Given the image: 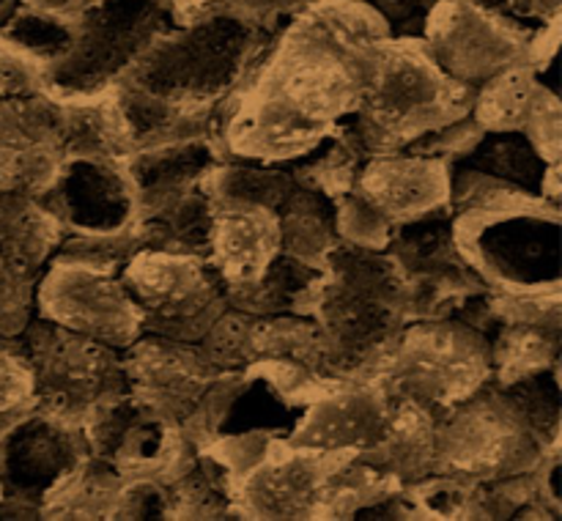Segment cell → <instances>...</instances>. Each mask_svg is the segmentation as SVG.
<instances>
[{"instance_id": "obj_38", "label": "cell", "mask_w": 562, "mask_h": 521, "mask_svg": "<svg viewBox=\"0 0 562 521\" xmlns=\"http://www.w3.org/2000/svg\"><path fill=\"white\" fill-rule=\"evenodd\" d=\"M0 33L9 36L16 47L31 53L36 60H42L47 69L66 53V49H69L71 44L69 22L58 20V16L38 14V11L25 9V5L0 27Z\"/></svg>"}, {"instance_id": "obj_9", "label": "cell", "mask_w": 562, "mask_h": 521, "mask_svg": "<svg viewBox=\"0 0 562 521\" xmlns=\"http://www.w3.org/2000/svg\"><path fill=\"white\" fill-rule=\"evenodd\" d=\"M33 373L36 409L82 422L99 404L126 393L121 351L33 316L20 332Z\"/></svg>"}, {"instance_id": "obj_19", "label": "cell", "mask_w": 562, "mask_h": 521, "mask_svg": "<svg viewBox=\"0 0 562 521\" xmlns=\"http://www.w3.org/2000/svg\"><path fill=\"white\" fill-rule=\"evenodd\" d=\"M36 201L64 234H108L137 217V192L126 165L93 159H66Z\"/></svg>"}, {"instance_id": "obj_34", "label": "cell", "mask_w": 562, "mask_h": 521, "mask_svg": "<svg viewBox=\"0 0 562 521\" xmlns=\"http://www.w3.org/2000/svg\"><path fill=\"white\" fill-rule=\"evenodd\" d=\"M543 86L538 71L521 60L475 88L472 115L486 132H521Z\"/></svg>"}, {"instance_id": "obj_2", "label": "cell", "mask_w": 562, "mask_h": 521, "mask_svg": "<svg viewBox=\"0 0 562 521\" xmlns=\"http://www.w3.org/2000/svg\"><path fill=\"white\" fill-rule=\"evenodd\" d=\"M311 316L327 343V376L366 382L409 321V285L384 250L340 241L322 263Z\"/></svg>"}, {"instance_id": "obj_45", "label": "cell", "mask_w": 562, "mask_h": 521, "mask_svg": "<svg viewBox=\"0 0 562 521\" xmlns=\"http://www.w3.org/2000/svg\"><path fill=\"white\" fill-rule=\"evenodd\" d=\"M521 135L536 146L541 159L547 165H560L562 154V104L554 88L543 86L538 91L536 104L527 115Z\"/></svg>"}, {"instance_id": "obj_40", "label": "cell", "mask_w": 562, "mask_h": 521, "mask_svg": "<svg viewBox=\"0 0 562 521\" xmlns=\"http://www.w3.org/2000/svg\"><path fill=\"white\" fill-rule=\"evenodd\" d=\"M335 230H338V241L344 245L384 250L390 234H393V225L371 201L351 190L335 201Z\"/></svg>"}, {"instance_id": "obj_23", "label": "cell", "mask_w": 562, "mask_h": 521, "mask_svg": "<svg viewBox=\"0 0 562 521\" xmlns=\"http://www.w3.org/2000/svg\"><path fill=\"white\" fill-rule=\"evenodd\" d=\"M280 256V223L272 208L250 203H214L209 267L225 288L247 285L261 278Z\"/></svg>"}, {"instance_id": "obj_11", "label": "cell", "mask_w": 562, "mask_h": 521, "mask_svg": "<svg viewBox=\"0 0 562 521\" xmlns=\"http://www.w3.org/2000/svg\"><path fill=\"white\" fill-rule=\"evenodd\" d=\"M536 27L475 0H437L420 38L445 75L477 88L525 60Z\"/></svg>"}, {"instance_id": "obj_36", "label": "cell", "mask_w": 562, "mask_h": 521, "mask_svg": "<svg viewBox=\"0 0 562 521\" xmlns=\"http://www.w3.org/2000/svg\"><path fill=\"white\" fill-rule=\"evenodd\" d=\"M450 212L459 214H497V212H560L549 206L543 197L497 179V175L481 173V170L450 165Z\"/></svg>"}, {"instance_id": "obj_47", "label": "cell", "mask_w": 562, "mask_h": 521, "mask_svg": "<svg viewBox=\"0 0 562 521\" xmlns=\"http://www.w3.org/2000/svg\"><path fill=\"white\" fill-rule=\"evenodd\" d=\"M483 5H492V9L532 27L560 16V0H483Z\"/></svg>"}, {"instance_id": "obj_37", "label": "cell", "mask_w": 562, "mask_h": 521, "mask_svg": "<svg viewBox=\"0 0 562 521\" xmlns=\"http://www.w3.org/2000/svg\"><path fill=\"white\" fill-rule=\"evenodd\" d=\"M137 250H140V245H137L135 223H130L126 228L108 230V234H64L53 258L121 274V269Z\"/></svg>"}, {"instance_id": "obj_3", "label": "cell", "mask_w": 562, "mask_h": 521, "mask_svg": "<svg viewBox=\"0 0 562 521\" xmlns=\"http://www.w3.org/2000/svg\"><path fill=\"white\" fill-rule=\"evenodd\" d=\"M475 88L445 75L420 36H390L355 113L344 115L368 154L401 151L472 110Z\"/></svg>"}, {"instance_id": "obj_24", "label": "cell", "mask_w": 562, "mask_h": 521, "mask_svg": "<svg viewBox=\"0 0 562 521\" xmlns=\"http://www.w3.org/2000/svg\"><path fill=\"white\" fill-rule=\"evenodd\" d=\"M362 464L393 477L398 486H412L434 472L437 455V415L420 404L390 395L387 415L376 439L355 453Z\"/></svg>"}, {"instance_id": "obj_18", "label": "cell", "mask_w": 562, "mask_h": 521, "mask_svg": "<svg viewBox=\"0 0 562 521\" xmlns=\"http://www.w3.org/2000/svg\"><path fill=\"white\" fill-rule=\"evenodd\" d=\"M201 349L220 371H247L256 362L291 360L327 376V343L313 316H252L228 307L203 335Z\"/></svg>"}, {"instance_id": "obj_43", "label": "cell", "mask_w": 562, "mask_h": 521, "mask_svg": "<svg viewBox=\"0 0 562 521\" xmlns=\"http://www.w3.org/2000/svg\"><path fill=\"white\" fill-rule=\"evenodd\" d=\"M313 0H212L209 14L228 16L256 31L278 33L289 20H294Z\"/></svg>"}, {"instance_id": "obj_6", "label": "cell", "mask_w": 562, "mask_h": 521, "mask_svg": "<svg viewBox=\"0 0 562 521\" xmlns=\"http://www.w3.org/2000/svg\"><path fill=\"white\" fill-rule=\"evenodd\" d=\"M560 448H547L499 384L488 378L475 395L437 417L434 472L464 483L532 472Z\"/></svg>"}, {"instance_id": "obj_1", "label": "cell", "mask_w": 562, "mask_h": 521, "mask_svg": "<svg viewBox=\"0 0 562 521\" xmlns=\"http://www.w3.org/2000/svg\"><path fill=\"white\" fill-rule=\"evenodd\" d=\"M390 25L362 0H313L285 22L258 75L311 118L335 124L362 102Z\"/></svg>"}, {"instance_id": "obj_17", "label": "cell", "mask_w": 562, "mask_h": 521, "mask_svg": "<svg viewBox=\"0 0 562 521\" xmlns=\"http://www.w3.org/2000/svg\"><path fill=\"white\" fill-rule=\"evenodd\" d=\"M344 453L349 450L327 453L274 437L267 455L234 480L241 519H318L324 480Z\"/></svg>"}, {"instance_id": "obj_29", "label": "cell", "mask_w": 562, "mask_h": 521, "mask_svg": "<svg viewBox=\"0 0 562 521\" xmlns=\"http://www.w3.org/2000/svg\"><path fill=\"white\" fill-rule=\"evenodd\" d=\"M60 225L38 206L36 197L0 190V258L22 274L38 278L58 247Z\"/></svg>"}, {"instance_id": "obj_32", "label": "cell", "mask_w": 562, "mask_h": 521, "mask_svg": "<svg viewBox=\"0 0 562 521\" xmlns=\"http://www.w3.org/2000/svg\"><path fill=\"white\" fill-rule=\"evenodd\" d=\"M170 519H241L234 497V477L209 450H198L181 475L165 483Z\"/></svg>"}, {"instance_id": "obj_41", "label": "cell", "mask_w": 562, "mask_h": 521, "mask_svg": "<svg viewBox=\"0 0 562 521\" xmlns=\"http://www.w3.org/2000/svg\"><path fill=\"white\" fill-rule=\"evenodd\" d=\"M483 135H486V129L477 124L475 115H472L470 110V113L461 115V118L437 126V129L426 132V135H420L417 140H412L404 151L423 154V157H434L442 159V162L448 165H456L475 148V143L481 140Z\"/></svg>"}, {"instance_id": "obj_46", "label": "cell", "mask_w": 562, "mask_h": 521, "mask_svg": "<svg viewBox=\"0 0 562 521\" xmlns=\"http://www.w3.org/2000/svg\"><path fill=\"white\" fill-rule=\"evenodd\" d=\"M115 519H170L168 488L159 480H126Z\"/></svg>"}, {"instance_id": "obj_33", "label": "cell", "mask_w": 562, "mask_h": 521, "mask_svg": "<svg viewBox=\"0 0 562 521\" xmlns=\"http://www.w3.org/2000/svg\"><path fill=\"white\" fill-rule=\"evenodd\" d=\"M126 480L104 461L88 455L86 464L44 502V519L93 521L115 519Z\"/></svg>"}, {"instance_id": "obj_20", "label": "cell", "mask_w": 562, "mask_h": 521, "mask_svg": "<svg viewBox=\"0 0 562 521\" xmlns=\"http://www.w3.org/2000/svg\"><path fill=\"white\" fill-rule=\"evenodd\" d=\"M66 162L53 93L0 99V190L42 195Z\"/></svg>"}, {"instance_id": "obj_26", "label": "cell", "mask_w": 562, "mask_h": 521, "mask_svg": "<svg viewBox=\"0 0 562 521\" xmlns=\"http://www.w3.org/2000/svg\"><path fill=\"white\" fill-rule=\"evenodd\" d=\"M217 162L220 151L212 140L165 143L135 151L126 159V173L137 192V214L206 184Z\"/></svg>"}, {"instance_id": "obj_14", "label": "cell", "mask_w": 562, "mask_h": 521, "mask_svg": "<svg viewBox=\"0 0 562 521\" xmlns=\"http://www.w3.org/2000/svg\"><path fill=\"white\" fill-rule=\"evenodd\" d=\"M36 316L115 351L143 335L140 310L119 274L55 258L36 278Z\"/></svg>"}, {"instance_id": "obj_12", "label": "cell", "mask_w": 562, "mask_h": 521, "mask_svg": "<svg viewBox=\"0 0 562 521\" xmlns=\"http://www.w3.org/2000/svg\"><path fill=\"white\" fill-rule=\"evenodd\" d=\"M88 453L113 466L124 480L170 483L192 464L195 444L179 426L159 420L130 389L99 404L82 420Z\"/></svg>"}, {"instance_id": "obj_48", "label": "cell", "mask_w": 562, "mask_h": 521, "mask_svg": "<svg viewBox=\"0 0 562 521\" xmlns=\"http://www.w3.org/2000/svg\"><path fill=\"white\" fill-rule=\"evenodd\" d=\"M22 9V0H0V27Z\"/></svg>"}, {"instance_id": "obj_31", "label": "cell", "mask_w": 562, "mask_h": 521, "mask_svg": "<svg viewBox=\"0 0 562 521\" xmlns=\"http://www.w3.org/2000/svg\"><path fill=\"white\" fill-rule=\"evenodd\" d=\"M562 327H543V324L505 321L497 324L488 338V356H492V382L510 384L532 373L560 367Z\"/></svg>"}, {"instance_id": "obj_15", "label": "cell", "mask_w": 562, "mask_h": 521, "mask_svg": "<svg viewBox=\"0 0 562 521\" xmlns=\"http://www.w3.org/2000/svg\"><path fill=\"white\" fill-rule=\"evenodd\" d=\"M82 422L33 409L0 433V497L42 505L88 461Z\"/></svg>"}, {"instance_id": "obj_42", "label": "cell", "mask_w": 562, "mask_h": 521, "mask_svg": "<svg viewBox=\"0 0 562 521\" xmlns=\"http://www.w3.org/2000/svg\"><path fill=\"white\" fill-rule=\"evenodd\" d=\"M36 316V278L0 258V338H16Z\"/></svg>"}, {"instance_id": "obj_30", "label": "cell", "mask_w": 562, "mask_h": 521, "mask_svg": "<svg viewBox=\"0 0 562 521\" xmlns=\"http://www.w3.org/2000/svg\"><path fill=\"white\" fill-rule=\"evenodd\" d=\"M280 223V252L305 261L311 267H322L324 258L340 245L335 230V201L322 192L305 190L296 184L278 208Z\"/></svg>"}, {"instance_id": "obj_7", "label": "cell", "mask_w": 562, "mask_h": 521, "mask_svg": "<svg viewBox=\"0 0 562 521\" xmlns=\"http://www.w3.org/2000/svg\"><path fill=\"white\" fill-rule=\"evenodd\" d=\"M71 44L47 69L53 97H88L113 88L173 16L162 0H104L69 22Z\"/></svg>"}, {"instance_id": "obj_4", "label": "cell", "mask_w": 562, "mask_h": 521, "mask_svg": "<svg viewBox=\"0 0 562 521\" xmlns=\"http://www.w3.org/2000/svg\"><path fill=\"white\" fill-rule=\"evenodd\" d=\"M278 33L203 14L159 33L119 82L173 104L220 102L269 53Z\"/></svg>"}, {"instance_id": "obj_35", "label": "cell", "mask_w": 562, "mask_h": 521, "mask_svg": "<svg viewBox=\"0 0 562 521\" xmlns=\"http://www.w3.org/2000/svg\"><path fill=\"white\" fill-rule=\"evenodd\" d=\"M456 165L497 175V179L510 181V184L543 197L547 162L521 132H486L475 143V148Z\"/></svg>"}, {"instance_id": "obj_28", "label": "cell", "mask_w": 562, "mask_h": 521, "mask_svg": "<svg viewBox=\"0 0 562 521\" xmlns=\"http://www.w3.org/2000/svg\"><path fill=\"white\" fill-rule=\"evenodd\" d=\"M318 280H322V267H311L280 252L261 278L247 285L225 288V294L231 307L252 316H285V313L311 316Z\"/></svg>"}, {"instance_id": "obj_16", "label": "cell", "mask_w": 562, "mask_h": 521, "mask_svg": "<svg viewBox=\"0 0 562 521\" xmlns=\"http://www.w3.org/2000/svg\"><path fill=\"white\" fill-rule=\"evenodd\" d=\"M121 371L137 404L179 428L198 409L209 384L223 373L201 343H181L146 332L121 351Z\"/></svg>"}, {"instance_id": "obj_44", "label": "cell", "mask_w": 562, "mask_h": 521, "mask_svg": "<svg viewBox=\"0 0 562 521\" xmlns=\"http://www.w3.org/2000/svg\"><path fill=\"white\" fill-rule=\"evenodd\" d=\"M47 66L0 33V99L47 93Z\"/></svg>"}, {"instance_id": "obj_8", "label": "cell", "mask_w": 562, "mask_h": 521, "mask_svg": "<svg viewBox=\"0 0 562 521\" xmlns=\"http://www.w3.org/2000/svg\"><path fill=\"white\" fill-rule=\"evenodd\" d=\"M456 241L492 291H560V212L459 214Z\"/></svg>"}, {"instance_id": "obj_13", "label": "cell", "mask_w": 562, "mask_h": 521, "mask_svg": "<svg viewBox=\"0 0 562 521\" xmlns=\"http://www.w3.org/2000/svg\"><path fill=\"white\" fill-rule=\"evenodd\" d=\"M261 60L225 99L220 159H247L263 165L291 162L318 146L333 129L329 121L311 118L283 93L274 91L258 75Z\"/></svg>"}, {"instance_id": "obj_27", "label": "cell", "mask_w": 562, "mask_h": 521, "mask_svg": "<svg viewBox=\"0 0 562 521\" xmlns=\"http://www.w3.org/2000/svg\"><path fill=\"white\" fill-rule=\"evenodd\" d=\"M214 201L206 184L157 203L135 217L140 250H162L176 256H195L206 261L212 239Z\"/></svg>"}, {"instance_id": "obj_10", "label": "cell", "mask_w": 562, "mask_h": 521, "mask_svg": "<svg viewBox=\"0 0 562 521\" xmlns=\"http://www.w3.org/2000/svg\"><path fill=\"white\" fill-rule=\"evenodd\" d=\"M119 278L140 310L146 335L201 343L231 307L220 274L195 256L137 250Z\"/></svg>"}, {"instance_id": "obj_25", "label": "cell", "mask_w": 562, "mask_h": 521, "mask_svg": "<svg viewBox=\"0 0 562 521\" xmlns=\"http://www.w3.org/2000/svg\"><path fill=\"white\" fill-rule=\"evenodd\" d=\"M55 99L60 104V140L66 159L126 165L135 143L113 88L88 97Z\"/></svg>"}, {"instance_id": "obj_22", "label": "cell", "mask_w": 562, "mask_h": 521, "mask_svg": "<svg viewBox=\"0 0 562 521\" xmlns=\"http://www.w3.org/2000/svg\"><path fill=\"white\" fill-rule=\"evenodd\" d=\"M355 190L371 201L390 225L409 223L448 206L450 165L404 148L373 154L362 165Z\"/></svg>"}, {"instance_id": "obj_39", "label": "cell", "mask_w": 562, "mask_h": 521, "mask_svg": "<svg viewBox=\"0 0 562 521\" xmlns=\"http://www.w3.org/2000/svg\"><path fill=\"white\" fill-rule=\"evenodd\" d=\"M33 409H36V389L20 335L0 338V433Z\"/></svg>"}, {"instance_id": "obj_5", "label": "cell", "mask_w": 562, "mask_h": 521, "mask_svg": "<svg viewBox=\"0 0 562 521\" xmlns=\"http://www.w3.org/2000/svg\"><path fill=\"white\" fill-rule=\"evenodd\" d=\"M488 378L492 356L481 332L459 318H412L366 382L439 417L475 395Z\"/></svg>"}, {"instance_id": "obj_21", "label": "cell", "mask_w": 562, "mask_h": 521, "mask_svg": "<svg viewBox=\"0 0 562 521\" xmlns=\"http://www.w3.org/2000/svg\"><path fill=\"white\" fill-rule=\"evenodd\" d=\"M390 395L373 382H338L302 409L289 442L327 453H360L376 439L387 415Z\"/></svg>"}]
</instances>
